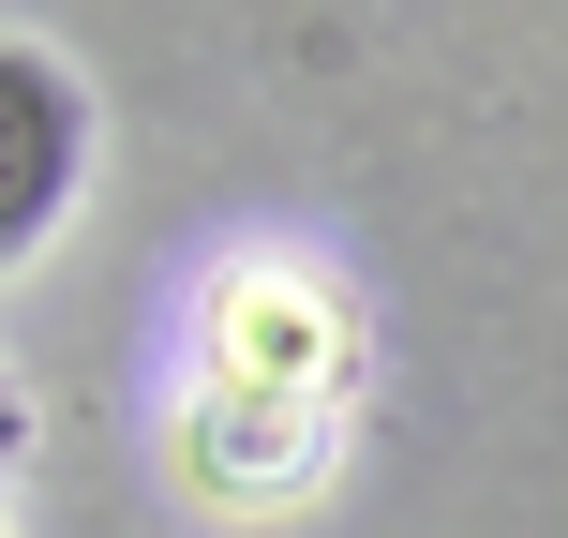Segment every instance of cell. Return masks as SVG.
I'll return each instance as SVG.
<instances>
[{
    "label": "cell",
    "instance_id": "cell-2",
    "mask_svg": "<svg viewBox=\"0 0 568 538\" xmlns=\"http://www.w3.org/2000/svg\"><path fill=\"white\" fill-rule=\"evenodd\" d=\"M16 464H30V389L0 374V479H16Z\"/></svg>",
    "mask_w": 568,
    "mask_h": 538
},
{
    "label": "cell",
    "instance_id": "cell-1",
    "mask_svg": "<svg viewBox=\"0 0 568 538\" xmlns=\"http://www.w3.org/2000/svg\"><path fill=\"white\" fill-rule=\"evenodd\" d=\"M75 180H90V90H75V60L30 45V30H0V270H30L60 240Z\"/></svg>",
    "mask_w": 568,
    "mask_h": 538
}]
</instances>
